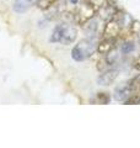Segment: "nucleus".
I'll use <instances>...</instances> for the list:
<instances>
[{
  "label": "nucleus",
  "mask_w": 140,
  "mask_h": 148,
  "mask_svg": "<svg viewBox=\"0 0 140 148\" xmlns=\"http://www.w3.org/2000/svg\"><path fill=\"white\" fill-rule=\"evenodd\" d=\"M76 37H77L76 26L70 24V22H63V24H59L54 27L52 35H50V42L68 46L75 42Z\"/></svg>",
  "instance_id": "1"
},
{
  "label": "nucleus",
  "mask_w": 140,
  "mask_h": 148,
  "mask_svg": "<svg viewBox=\"0 0 140 148\" xmlns=\"http://www.w3.org/2000/svg\"><path fill=\"white\" fill-rule=\"evenodd\" d=\"M97 43L96 37H86L79 41L71 51V58L76 62H84L91 58L97 52Z\"/></svg>",
  "instance_id": "2"
},
{
  "label": "nucleus",
  "mask_w": 140,
  "mask_h": 148,
  "mask_svg": "<svg viewBox=\"0 0 140 148\" xmlns=\"http://www.w3.org/2000/svg\"><path fill=\"white\" fill-rule=\"evenodd\" d=\"M96 14H97L96 9L93 8L92 5H90L87 1L84 0L80 5L76 8V10L74 11L73 20H74L75 24L82 26V25H85L88 20H91L92 17H95Z\"/></svg>",
  "instance_id": "3"
},
{
  "label": "nucleus",
  "mask_w": 140,
  "mask_h": 148,
  "mask_svg": "<svg viewBox=\"0 0 140 148\" xmlns=\"http://www.w3.org/2000/svg\"><path fill=\"white\" fill-rule=\"evenodd\" d=\"M118 73H119V68L117 67H112L105 72H101L99 78H97V83L102 86H108L114 83L117 77H118Z\"/></svg>",
  "instance_id": "4"
},
{
  "label": "nucleus",
  "mask_w": 140,
  "mask_h": 148,
  "mask_svg": "<svg viewBox=\"0 0 140 148\" xmlns=\"http://www.w3.org/2000/svg\"><path fill=\"white\" fill-rule=\"evenodd\" d=\"M122 27L119 26V24L117 22L114 18H111L109 21L106 22L105 29H103V37H107V38H113L117 40L122 32Z\"/></svg>",
  "instance_id": "5"
},
{
  "label": "nucleus",
  "mask_w": 140,
  "mask_h": 148,
  "mask_svg": "<svg viewBox=\"0 0 140 148\" xmlns=\"http://www.w3.org/2000/svg\"><path fill=\"white\" fill-rule=\"evenodd\" d=\"M133 94H134V91L132 90V88H130L127 83V84H124V85L116 88L114 92H113V99L116 101H119V103H125Z\"/></svg>",
  "instance_id": "6"
},
{
  "label": "nucleus",
  "mask_w": 140,
  "mask_h": 148,
  "mask_svg": "<svg viewBox=\"0 0 140 148\" xmlns=\"http://www.w3.org/2000/svg\"><path fill=\"white\" fill-rule=\"evenodd\" d=\"M116 47H117V40L103 37V38L97 43V52H99L101 56H106L109 52H112Z\"/></svg>",
  "instance_id": "7"
},
{
  "label": "nucleus",
  "mask_w": 140,
  "mask_h": 148,
  "mask_svg": "<svg viewBox=\"0 0 140 148\" xmlns=\"http://www.w3.org/2000/svg\"><path fill=\"white\" fill-rule=\"evenodd\" d=\"M117 9H118V6H113V5H111V4H108L106 1L105 5L97 10V14H99L101 20H103V21L107 22V21H109L111 18H113Z\"/></svg>",
  "instance_id": "8"
},
{
  "label": "nucleus",
  "mask_w": 140,
  "mask_h": 148,
  "mask_svg": "<svg viewBox=\"0 0 140 148\" xmlns=\"http://www.w3.org/2000/svg\"><path fill=\"white\" fill-rule=\"evenodd\" d=\"M113 18L118 22L119 26L122 27V29H124V27H129L130 22L133 21V17L130 16V14H128L127 11H124L123 9H117Z\"/></svg>",
  "instance_id": "9"
},
{
  "label": "nucleus",
  "mask_w": 140,
  "mask_h": 148,
  "mask_svg": "<svg viewBox=\"0 0 140 148\" xmlns=\"http://www.w3.org/2000/svg\"><path fill=\"white\" fill-rule=\"evenodd\" d=\"M135 49H137V45H135V42L133 40L122 41V43H120L119 47H118V51L124 56V57H128V56L133 54L135 52Z\"/></svg>",
  "instance_id": "10"
},
{
  "label": "nucleus",
  "mask_w": 140,
  "mask_h": 148,
  "mask_svg": "<svg viewBox=\"0 0 140 148\" xmlns=\"http://www.w3.org/2000/svg\"><path fill=\"white\" fill-rule=\"evenodd\" d=\"M37 4V0H15V3H14V10L16 12H25L27 11L29 9Z\"/></svg>",
  "instance_id": "11"
},
{
  "label": "nucleus",
  "mask_w": 140,
  "mask_h": 148,
  "mask_svg": "<svg viewBox=\"0 0 140 148\" xmlns=\"http://www.w3.org/2000/svg\"><path fill=\"white\" fill-rule=\"evenodd\" d=\"M84 30L88 35V37H96L97 30H99V21L95 17H92L91 20H88L85 25H82Z\"/></svg>",
  "instance_id": "12"
},
{
  "label": "nucleus",
  "mask_w": 140,
  "mask_h": 148,
  "mask_svg": "<svg viewBox=\"0 0 140 148\" xmlns=\"http://www.w3.org/2000/svg\"><path fill=\"white\" fill-rule=\"evenodd\" d=\"M58 0H37V6L41 10H48L52 6H54L57 4Z\"/></svg>",
  "instance_id": "13"
},
{
  "label": "nucleus",
  "mask_w": 140,
  "mask_h": 148,
  "mask_svg": "<svg viewBox=\"0 0 140 148\" xmlns=\"http://www.w3.org/2000/svg\"><path fill=\"white\" fill-rule=\"evenodd\" d=\"M128 85L132 88V90L134 92H140V74L132 78V79L128 82Z\"/></svg>",
  "instance_id": "14"
},
{
  "label": "nucleus",
  "mask_w": 140,
  "mask_h": 148,
  "mask_svg": "<svg viewBox=\"0 0 140 148\" xmlns=\"http://www.w3.org/2000/svg\"><path fill=\"white\" fill-rule=\"evenodd\" d=\"M95 101L97 104H108L111 101V96L108 92H99L95 96Z\"/></svg>",
  "instance_id": "15"
},
{
  "label": "nucleus",
  "mask_w": 140,
  "mask_h": 148,
  "mask_svg": "<svg viewBox=\"0 0 140 148\" xmlns=\"http://www.w3.org/2000/svg\"><path fill=\"white\" fill-rule=\"evenodd\" d=\"M97 71H99L100 73L101 72H105V71H107V69H109V68H112L111 66H109V63L107 62V59H106V57L105 56H102V57L97 61Z\"/></svg>",
  "instance_id": "16"
},
{
  "label": "nucleus",
  "mask_w": 140,
  "mask_h": 148,
  "mask_svg": "<svg viewBox=\"0 0 140 148\" xmlns=\"http://www.w3.org/2000/svg\"><path fill=\"white\" fill-rule=\"evenodd\" d=\"M129 31L132 35H135V36L140 35V21L133 18V21L130 22V25H129Z\"/></svg>",
  "instance_id": "17"
},
{
  "label": "nucleus",
  "mask_w": 140,
  "mask_h": 148,
  "mask_svg": "<svg viewBox=\"0 0 140 148\" xmlns=\"http://www.w3.org/2000/svg\"><path fill=\"white\" fill-rule=\"evenodd\" d=\"M85 1H87L88 4H90V5H92L93 8H95L96 11L106 4V0H85Z\"/></svg>",
  "instance_id": "18"
},
{
  "label": "nucleus",
  "mask_w": 140,
  "mask_h": 148,
  "mask_svg": "<svg viewBox=\"0 0 140 148\" xmlns=\"http://www.w3.org/2000/svg\"><path fill=\"white\" fill-rule=\"evenodd\" d=\"M134 68H137L138 71L140 72V54L137 57V59L134 61Z\"/></svg>",
  "instance_id": "19"
},
{
  "label": "nucleus",
  "mask_w": 140,
  "mask_h": 148,
  "mask_svg": "<svg viewBox=\"0 0 140 148\" xmlns=\"http://www.w3.org/2000/svg\"><path fill=\"white\" fill-rule=\"evenodd\" d=\"M70 4H73V5H77L79 4V0H69Z\"/></svg>",
  "instance_id": "20"
}]
</instances>
